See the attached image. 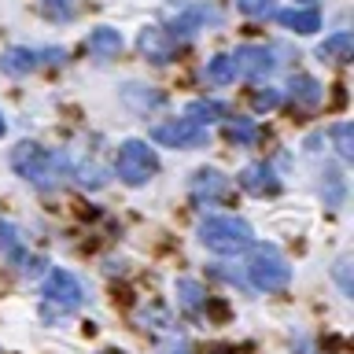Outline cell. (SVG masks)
Segmentation results:
<instances>
[{"instance_id":"d6986e66","label":"cell","mask_w":354,"mask_h":354,"mask_svg":"<svg viewBox=\"0 0 354 354\" xmlns=\"http://www.w3.org/2000/svg\"><path fill=\"white\" fill-rule=\"evenodd\" d=\"M188 118L199 122V126H210V122L225 118V107L214 104V100H196V104H188Z\"/></svg>"},{"instance_id":"ffe728a7","label":"cell","mask_w":354,"mask_h":354,"mask_svg":"<svg viewBox=\"0 0 354 354\" xmlns=\"http://www.w3.org/2000/svg\"><path fill=\"white\" fill-rule=\"evenodd\" d=\"M332 144H336L339 159H354V126L351 122H336L332 126Z\"/></svg>"},{"instance_id":"277c9868","label":"cell","mask_w":354,"mask_h":354,"mask_svg":"<svg viewBox=\"0 0 354 354\" xmlns=\"http://www.w3.org/2000/svg\"><path fill=\"white\" fill-rule=\"evenodd\" d=\"M115 174L129 188H140L159 174V155L155 148H148V140H122L115 151Z\"/></svg>"},{"instance_id":"83f0119b","label":"cell","mask_w":354,"mask_h":354,"mask_svg":"<svg viewBox=\"0 0 354 354\" xmlns=\"http://www.w3.org/2000/svg\"><path fill=\"white\" fill-rule=\"evenodd\" d=\"M11 243H15V229L0 221V248H11Z\"/></svg>"},{"instance_id":"5bb4252c","label":"cell","mask_w":354,"mask_h":354,"mask_svg":"<svg viewBox=\"0 0 354 354\" xmlns=\"http://www.w3.org/2000/svg\"><path fill=\"white\" fill-rule=\"evenodd\" d=\"M288 88H292V104H295V107H306V111H310V107H317V104H321V96H325V88H321L310 74H295Z\"/></svg>"},{"instance_id":"5b68a950","label":"cell","mask_w":354,"mask_h":354,"mask_svg":"<svg viewBox=\"0 0 354 354\" xmlns=\"http://www.w3.org/2000/svg\"><path fill=\"white\" fill-rule=\"evenodd\" d=\"M248 277L259 292H284L288 281H292V266L281 259L277 248H254L251 251V262H248Z\"/></svg>"},{"instance_id":"3957f363","label":"cell","mask_w":354,"mask_h":354,"mask_svg":"<svg viewBox=\"0 0 354 354\" xmlns=\"http://www.w3.org/2000/svg\"><path fill=\"white\" fill-rule=\"evenodd\" d=\"M85 303V288L82 281L71 273V270H52L44 277V288H41V314L44 317H66L74 314L77 306Z\"/></svg>"},{"instance_id":"1f68e13d","label":"cell","mask_w":354,"mask_h":354,"mask_svg":"<svg viewBox=\"0 0 354 354\" xmlns=\"http://www.w3.org/2000/svg\"><path fill=\"white\" fill-rule=\"evenodd\" d=\"M214 354H229V351H214Z\"/></svg>"},{"instance_id":"9c48e42d","label":"cell","mask_w":354,"mask_h":354,"mask_svg":"<svg viewBox=\"0 0 354 354\" xmlns=\"http://www.w3.org/2000/svg\"><path fill=\"white\" fill-rule=\"evenodd\" d=\"M232 71L240 77H266L273 71V52L262 48V44H243L232 55Z\"/></svg>"},{"instance_id":"603a6c76","label":"cell","mask_w":354,"mask_h":354,"mask_svg":"<svg viewBox=\"0 0 354 354\" xmlns=\"http://www.w3.org/2000/svg\"><path fill=\"white\" fill-rule=\"evenodd\" d=\"M41 11L52 22H71L74 19V4H71V0H41Z\"/></svg>"},{"instance_id":"f546056e","label":"cell","mask_w":354,"mask_h":354,"mask_svg":"<svg viewBox=\"0 0 354 354\" xmlns=\"http://www.w3.org/2000/svg\"><path fill=\"white\" fill-rule=\"evenodd\" d=\"M4 133H8V122H4V115H0V137H4Z\"/></svg>"},{"instance_id":"cb8c5ba5","label":"cell","mask_w":354,"mask_h":354,"mask_svg":"<svg viewBox=\"0 0 354 354\" xmlns=\"http://www.w3.org/2000/svg\"><path fill=\"white\" fill-rule=\"evenodd\" d=\"M236 8L251 19H270L277 11V0H236Z\"/></svg>"},{"instance_id":"44dd1931","label":"cell","mask_w":354,"mask_h":354,"mask_svg":"<svg viewBox=\"0 0 354 354\" xmlns=\"http://www.w3.org/2000/svg\"><path fill=\"white\" fill-rule=\"evenodd\" d=\"M177 299H181L185 310H199L203 306V288L196 281H177Z\"/></svg>"},{"instance_id":"484cf974","label":"cell","mask_w":354,"mask_h":354,"mask_svg":"<svg viewBox=\"0 0 354 354\" xmlns=\"http://www.w3.org/2000/svg\"><path fill=\"white\" fill-rule=\"evenodd\" d=\"M151 317H155V328H162V332H170V325H174V321H170V314H166V310H162V306H151ZM140 325H144V328H148V314H140Z\"/></svg>"},{"instance_id":"2e32d148","label":"cell","mask_w":354,"mask_h":354,"mask_svg":"<svg viewBox=\"0 0 354 354\" xmlns=\"http://www.w3.org/2000/svg\"><path fill=\"white\" fill-rule=\"evenodd\" d=\"M122 100H126L133 111H140V115L166 104V96L159 93V88H144V85H126V88H122Z\"/></svg>"},{"instance_id":"7c38bea8","label":"cell","mask_w":354,"mask_h":354,"mask_svg":"<svg viewBox=\"0 0 354 354\" xmlns=\"http://www.w3.org/2000/svg\"><path fill=\"white\" fill-rule=\"evenodd\" d=\"M229 192V177L214 170V166H203V170H196L192 177V199L196 203H214V199H221Z\"/></svg>"},{"instance_id":"ac0fdd59","label":"cell","mask_w":354,"mask_h":354,"mask_svg":"<svg viewBox=\"0 0 354 354\" xmlns=\"http://www.w3.org/2000/svg\"><path fill=\"white\" fill-rule=\"evenodd\" d=\"M229 140L236 144V148H251V144L259 140V126H254V118H232L229 122Z\"/></svg>"},{"instance_id":"8fae6325","label":"cell","mask_w":354,"mask_h":354,"mask_svg":"<svg viewBox=\"0 0 354 354\" xmlns=\"http://www.w3.org/2000/svg\"><path fill=\"white\" fill-rule=\"evenodd\" d=\"M240 188H243V192H251V196H277V192H281V177H277L273 166L251 162V166H243V170H240Z\"/></svg>"},{"instance_id":"9a60e30c","label":"cell","mask_w":354,"mask_h":354,"mask_svg":"<svg viewBox=\"0 0 354 354\" xmlns=\"http://www.w3.org/2000/svg\"><path fill=\"white\" fill-rule=\"evenodd\" d=\"M85 48L93 52V55H118L122 52V33L118 30H111V26H96L93 33L85 37Z\"/></svg>"},{"instance_id":"f1b7e54d","label":"cell","mask_w":354,"mask_h":354,"mask_svg":"<svg viewBox=\"0 0 354 354\" xmlns=\"http://www.w3.org/2000/svg\"><path fill=\"white\" fill-rule=\"evenodd\" d=\"M166 354H188V347H185V343H177V351H166Z\"/></svg>"},{"instance_id":"7a4b0ae2","label":"cell","mask_w":354,"mask_h":354,"mask_svg":"<svg viewBox=\"0 0 354 354\" xmlns=\"http://www.w3.org/2000/svg\"><path fill=\"white\" fill-rule=\"evenodd\" d=\"M11 170H15L22 181L37 185V188H55L59 185V177L66 170L63 155H55L48 148H41V144H19L15 151H11Z\"/></svg>"},{"instance_id":"ba28073f","label":"cell","mask_w":354,"mask_h":354,"mask_svg":"<svg viewBox=\"0 0 354 354\" xmlns=\"http://www.w3.org/2000/svg\"><path fill=\"white\" fill-rule=\"evenodd\" d=\"M277 22H281L284 30H292V33H317L321 30V11L314 0H295L292 8H284V11H273Z\"/></svg>"},{"instance_id":"4fadbf2b","label":"cell","mask_w":354,"mask_h":354,"mask_svg":"<svg viewBox=\"0 0 354 354\" xmlns=\"http://www.w3.org/2000/svg\"><path fill=\"white\" fill-rule=\"evenodd\" d=\"M317 55H321V59H332V63H351V59H354V37H351L347 30L332 33V37L321 41Z\"/></svg>"},{"instance_id":"6da1fadb","label":"cell","mask_w":354,"mask_h":354,"mask_svg":"<svg viewBox=\"0 0 354 354\" xmlns=\"http://www.w3.org/2000/svg\"><path fill=\"white\" fill-rule=\"evenodd\" d=\"M199 243L214 254H243L251 251L254 243V232L243 218H232V214H210L199 221Z\"/></svg>"},{"instance_id":"e0dca14e","label":"cell","mask_w":354,"mask_h":354,"mask_svg":"<svg viewBox=\"0 0 354 354\" xmlns=\"http://www.w3.org/2000/svg\"><path fill=\"white\" fill-rule=\"evenodd\" d=\"M203 77L210 85H229L236 82V71H232V55H214L207 66H203Z\"/></svg>"},{"instance_id":"8992f818","label":"cell","mask_w":354,"mask_h":354,"mask_svg":"<svg viewBox=\"0 0 354 354\" xmlns=\"http://www.w3.org/2000/svg\"><path fill=\"white\" fill-rule=\"evenodd\" d=\"M151 140L159 148H177V151H196V148H207L210 133L207 126H199L192 118H170V122H159L151 129Z\"/></svg>"},{"instance_id":"4316f807","label":"cell","mask_w":354,"mask_h":354,"mask_svg":"<svg viewBox=\"0 0 354 354\" xmlns=\"http://www.w3.org/2000/svg\"><path fill=\"white\" fill-rule=\"evenodd\" d=\"M336 281H339V288H343V292H354V288H351V259H339V266H336Z\"/></svg>"},{"instance_id":"4dcf8cb0","label":"cell","mask_w":354,"mask_h":354,"mask_svg":"<svg viewBox=\"0 0 354 354\" xmlns=\"http://www.w3.org/2000/svg\"><path fill=\"white\" fill-rule=\"evenodd\" d=\"M96 354H126V351H115V347H107V351H96Z\"/></svg>"},{"instance_id":"30bf717a","label":"cell","mask_w":354,"mask_h":354,"mask_svg":"<svg viewBox=\"0 0 354 354\" xmlns=\"http://www.w3.org/2000/svg\"><path fill=\"white\" fill-rule=\"evenodd\" d=\"M137 44H140V52L148 55L151 63H159V66L170 63L174 52H177V37H174L170 30H162V26H144Z\"/></svg>"},{"instance_id":"d4e9b609","label":"cell","mask_w":354,"mask_h":354,"mask_svg":"<svg viewBox=\"0 0 354 354\" xmlns=\"http://www.w3.org/2000/svg\"><path fill=\"white\" fill-rule=\"evenodd\" d=\"M251 104H254V111H273L277 104H281V88H254L251 93Z\"/></svg>"},{"instance_id":"7402d4cb","label":"cell","mask_w":354,"mask_h":354,"mask_svg":"<svg viewBox=\"0 0 354 354\" xmlns=\"http://www.w3.org/2000/svg\"><path fill=\"white\" fill-rule=\"evenodd\" d=\"M321 177H325V181H321V192H328V203L339 207L343 203V177H339V170H332V166H328Z\"/></svg>"},{"instance_id":"52a82bcc","label":"cell","mask_w":354,"mask_h":354,"mask_svg":"<svg viewBox=\"0 0 354 354\" xmlns=\"http://www.w3.org/2000/svg\"><path fill=\"white\" fill-rule=\"evenodd\" d=\"M63 63V48H8L4 59H0V71L4 74H30L37 71V63Z\"/></svg>"}]
</instances>
